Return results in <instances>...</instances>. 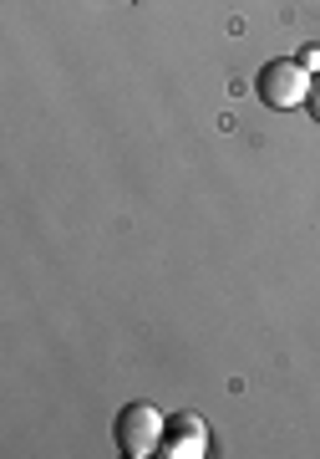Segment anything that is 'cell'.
Masks as SVG:
<instances>
[{
    "instance_id": "277c9868",
    "label": "cell",
    "mask_w": 320,
    "mask_h": 459,
    "mask_svg": "<svg viewBox=\"0 0 320 459\" xmlns=\"http://www.w3.org/2000/svg\"><path fill=\"white\" fill-rule=\"evenodd\" d=\"M305 108H310V113H316V123H320V77L310 82V98H305Z\"/></svg>"
},
{
    "instance_id": "3957f363",
    "label": "cell",
    "mask_w": 320,
    "mask_h": 459,
    "mask_svg": "<svg viewBox=\"0 0 320 459\" xmlns=\"http://www.w3.org/2000/svg\"><path fill=\"white\" fill-rule=\"evenodd\" d=\"M163 455H173V459L208 455V424L198 413H173L168 419V434H163Z\"/></svg>"
},
{
    "instance_id": "7a4b0ae2",
    "label": "cell",
    "mask_w": 320,
    "mask_h": 459,
    "mask_svg": "<svg viewBox=\"0 0 320 459\" xmlns=\"http://www.w3.org/2000/svg\"><path fill=\"white\" fill-rule=\"evenodd\" d=\"M259 98L270 102V108H280V113L300 108L310 98V72L300 62H270L259 72Z\"/></svg>"
},
{
    "instance_id": "5b68a950",
    "label": "cell",
    "mask_w": 320,
    "mask_h": 459,
    "mask_svg": "<svg viewBox=\"0 0 320 459\" xmlns=\"http://www.w3.org/2000/svg\"><path fill=\"white\" fill-rule=\"evenodd\" d=\"M300 66H305V72H320V51L310 47V51H305V56H300Z\"/></svg>"
},
{
    "instance_id": "6da1fadb",
    "label": "cell",
    "mask_w": 320,
    "mask_h": 459,
    "mask_svg": "<svg viewBox=\"0 0 320 459\" xmlns=\"http://www.w3.org/2000/svg\"><path fill=\"white\" fill-rule=\"evenodd\" d=\"M163 409L158 403H128L117 413V449L128 459H147V455H163Z\"/></svg>"
}]
</instances>
